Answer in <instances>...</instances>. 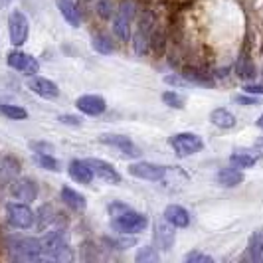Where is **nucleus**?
Segmentation results:
<instances>
[{
	"label": "nucleus",
	"instance_id": "nucleus-1",
	"mask_svg": "<svg viewBox=\"0 0 263 263\" xmlns=\"http://www.w3.org/2000/svg\"><path fill=\"white\" fill-rule=\"evenodd\" d=\"M73 253L67 246V236L64 230L52 232L42 239V259H53V261H69Z\"/></svg>",
	"mask_w": 263,
	"mask_h": 263
},
{
	"label": "nucleus",
	"instance_id": "nucleus-2",
	"mask_svg": "<svg viewBox=\"0 0 263 263\" xmlns=\"http://www.w3.org/2000/svg\"><path fill=\"white\" fill-rule=\"evenodd\" d=\"M10 253L20 261H38L42 259V241L36 237H16L10 241Z\"/></svg>",
	"mask_w": 263,
	"mask_h": 263
},
{
	"label": "nucleus",
	"instance_id": "nucleus-3",
	"mask_svg": "<svg viewBox=\"0 0 263 263\" xmlns=\"http://www.w3.org/2000/svg\"><path fill=\"white\" fill-rule=\"evenodd\" d=\"M111 226L119 234H141L148 226V220H146V216L139 214V212L125 210L113 218Z\"/></svg>",
	"mask_w": 263,
	"mask_h": 263
},
{
	"label": "nucleus",
	"instance_id": "nucleus-4",
	"mask_svg": "<svg viewBox=\"0 0 263 263\" xmlns=\"http://www.w3.org/2000/svg\"><path fill=\"white\" fill-rule=\"evenodd\" d=\"M171 145L178 157H192L204 148V141L194 133H178L171 139Z\"/></svg>",
	"mask_w": 263,
	"mask_h": 263
},
{
	"label": "nucleus",
	"instance_id": "nucleus-5",
	"mask_svg": "<svg viewBox=\"0 0 263 263\" xmlns=\"http://www.w3.org/2000/svg\"><path fill=\"white\" fill-rule=\"evenodd\" d=\"M8 32H10V42L14 46L26 44L28 34H30V24H28V18L20 10H12L8 16Z\"/></svg>",
	"mask_w": 263,
	"mask_h": 263
},
{
	"label": "nucleus",
	"instance_id": "nucleus-6",
	"mask_svg": "<svg viewBox=\"0 0 263 263\" xmlns=\"http://www.w3.org/2000/svg\"><path fill=\"white\" fill-rule=\"evenodd\" d=\"M6 218L10 226L18 228V230H28L34 224V212L28 208L26 204H18V202H10L6 206Z\"/></svg>",
	"mask_w": 263,
	"mask_h": 263
},
{
	"label": "nucleus",
	"instance_id": "nucleus-7",
	"mask_svg": "<svg viewBox=\"0 0 263 263\" xmlns=\"http://www.w3.org/2000/svg\"><path fill=\"white\" fill-rule=\"evenodd\" d=\"M129 174L137 176V178H143V180H151V182H157L160 178L166 176V168L162 164H155V162H135L129 166Z\"/></svg>",
	"mask_w": 263,
	"mask_h": 263
},
{
	"label": "nucleus",
	"instance_id": "nucleus-8",
	"mask_svg": "<svg viewBox=\"0 0 263 263\" xmlns=\"http://www.w3.org/2000/svg\"><path fill=\"white\" fill-rule=\"evenodd\" d=\"M6 62H8V66L12 67V69L22 71V73H26V76H34V73H38V69H40L38 60L24 52H10L8 58H6Z\"/></svg>",
	"mask_w": 263,
	"mask_h": 263
},
{
	"label": "nucleus",
	"instance_id": "nucleus-9",
	"mask_svg": "<svg viewBox=\"0 0 263 263\" xmlns=\"http://www.w3.org/2000/svg\"><path fill=\"white\" fill-rule=\"evenodd\" d=\"M131 18H133V2H123L119 8L117 16L113 20V30L117 34V38H121L123 42H127L131 36Z\"/></svg>",
	"mask_w": 263,
	"mask_h": 263
},
{
	"label": "nucleus",
	"instance_id": "nucleus-10",
	"mask_svg": "<svg viewBox=\"0 0 263 263\" xmlns=\"http://www.w3.org/2000/svg\"><path fill=\"white\" fill-rule=\"evenodd\" d=\"M85 162L89 164V168L93 171V174L99 176L101 180H105L109 184H119V182H121V174L115 171L113 164H109L105 160H99V158H89V160H85Z\"/></svg>",
	"mask_w": 263,
	"mask_h": 263
},
{
	"label": "nucleus",
	"instance_id": "nucleus-11",
	"mask_svg": "<svg viewBox=\"0 0 263 263\" xmlns=\"http://www.w3.org/2000/svg\"><path fill=\"white\" fill-rule=\"evenodd\" d=\"M99 141H101V143H107V145H111V146H115V148H119L125 157L137 158L139 155H141L139 146L135 145L129 137H121V135H103Z\"/></svg>",
	"mask_w": 263,
	"mask_h": 263
},
{
	"label": "nucleus",
	"instance_id": "nucleus-12",
	"mask_svg": "<svg viewBox=\"0 0 263 263\" xmlns=\"http://www.w3.org/2000/svg\"><path fill=\"white\" fill-rule=\"evenodd\" d=\"M76 107H78L81 113L89 115V117H95V115H101L107 109L105 99L99 97V95H81L76 101Z\"/></svg>",
	"mask_w": 263,
	"mask_h": 263
},
{
	"label": "nucleus",
	"instance_id": "nucleus-13",
	"mask_svg": "<svg viewBox=\"0 0 263 263\" xmlns=\"http://www.w3.org/2000/svg\"><path fill=\"white\" fill-rule=\"evenodd\" d=\"M28 87L36 93V95L44 97V99H55V97L60 95L58 85L46 78H32L28 81Z\"/></svg>",
	"mask_w": 263,
	"mask_h": 263
},
{
	"label": "nucleus",
	"instance_id": "nucleus-14",
	"mask_svg": "<svg viewBox=\"0 0 263 263\" xmlns=\"http://www.w3.org/2000/svg\"><path fill=\"white\" fill-rule=\"evenodd\" d=\"M12 194L14 198H18L22 202H34L38 198V186H36L34 180H30V178H22V180L14 182Z\"/></svg>",
	"mask_w": 263,
	"mask_h": 263
},
{
	"label": "nucleus",
	"instance_id": "nucleus-15",
	"mask_svg": "<svg viewBox=\"0 0 263 263\" xmlns=\"http://www.w3.org/2000/svg\"><path fill=\"white\" fill-rule=\"evenodd\" d=\"M164 220L171 226H174V228H188V224H190V214L182 206L171 204V206L164 208Z\"/></svg>",
	"mask_w": 263,
	"mask_h": 263
},
{
	"label": "nucleus",
	"instance_id": "nucleus-16",
	"mask_svg": "<svg viewBox=\"0 0 263 263\" xmlns=\"http://www.w3.org/2000/svg\"><path fill=\"white\" fill-rule=\"evenodd\" d=\"M69 176L73 180H78L79 184H91L93 171L85 160H71L69 162Z\"/></svg>",
	"mask_w": 263,
	"mask_h": 263
},
{
	"label": "nucleus",
	"instance_id": "nucleus-17",
	"mask_svg": "<svg viewBox=\"0 0 263 263\" xmlns=\"http://www.w3.org/2000/svg\"><path fill=\"white\" fill-rule=\"evenodd\" d=\"M210 121L214 125H218L220 129H232L236 125V115L232 111H228L226 107H218L210 113Z\"/></svg>",
	"mask_w": 263,
	"mask_h": 263
},
{
	"label": "nucleus",
	"instance_id": "nucleus-18",
	"mask_svg": "<svg viewBox=\"0 0 263 263\" xmlns=\"http://www.w3.org/2000/svg\"><path fill=\"white\" fill-rule=\"evenodd\" d=\"M58 8L62 10V16L66 18L67 24H71L73 28L81 24V16H79V10L73 4V0H58Z\"/></svg>",
	"mask_w": 263,
	"mask_h": 263
},
{
	"label": "nucleus",
	"instance_id": "nucleus-19",
	"mask_svg": "<svg viewBox=\"0 0 263 263\" xmlns=\"http://www.w3.org/2000/svg\"><path fill=\"white\" fill-rule=\"evenodd\" d=\"M218 182L224 186H237L243 182V174L237 171V168H222L218 172Z\"/></svg>",
	"mask_w": 263,
	"mask_h": 263
},
{
	"label": "nucleus",
	"instance_id": "nucleus-20",
	"mask_svg": "<svg viewBox=\"0 0 263 263\" xmlns=\"http://www.w3.org/2000/svg\"><path fill=\"white\" fill-rule=\"evenodd\" d=\"M62 200L66 202L69 208H73V210H83L85 208V198L81 196L79 192H76L73 188H64L62 190Z\"/></svg>",
	"mask_w": 263,
	"mask_h": 263
},
{
	"label": "nucleus",
	"instance_id": "nucleus-21",
	"mask_svg": "<svg viewBox=\"0 0 263 263\" xmlns=\"http://www.w3.org/2000/svg\"><path fill=\"white\" fill-rule=\"evenodd\" d=\"M146 44H148V20H143V24L139 28V32L135 34V52L145 53Z\"/></svg>",
	"mask_w": 263,
	"mask_h": 263
},
{
	"label": "nucleus",
	"instance_id": "nucleus-22",
	"mask_svg": "<svg viewBox=\"0 0 263 263\" xmlns=\"http://www.w3.org/2000/svg\"><path fill=\"white\" fill-rule=\"evenodd\" d=\"M250 255L253 261L263 259V232H255L250 239Z\"/></svg>",
	"mask_w": 263,
	"mask_h": 263
},
{
	"label": "nucleus",
	"instance_id": "nucleus-23",
	"mask_svg": "<svg viewBox=\"0 0 263 263\" xmlns=\"http://www.w3.org/2000/svg\"><path fill=\"white\" fill-rule=\"evenodd\" d=\"M157 239H158V243L162 246V250H171L172 241H174V234H172V230L166 224H158Z\"/></svg>",
	"mask_w": 263,
	"mask_h": 263
},
{
	"label": "nucleus",
	"instance_id": "nucleus-24",
	"mask_svg": "<svg viewBox=\"0 0 263 263\" xmlns=\"http://www.w3.org/2000/svg\"><path fill=\"white\" fill-rule=\"evenodd\" d=\"M230 162L236 168H251L255 164V157H251L248 153H236V155L230 157Z\"/></svg>",
	"mask_w": 263,
	"mask_h": 263
},
{
	"label": "nucleus",
	"instance_id": "nucleus-25",
	"mask_svg": "<svg viewBox=\"0 0 263 263\" xmlns=\"http://www.w3.org/2000/svg\"><path fill=\"white\" fill-rule=\"evenodd\" d=\"M34 160L38 162L42 168H46V171H52V172L60 171V168H58V160H55L52 155H48V153H44V155H42V153H36V155H34Z\"/></svg>",
	"mask_w": 263,
	"mask_h": 263
},
{
	"label": "nucleus",
	"instance_id": "nucleus-26",
	"mask_svg": "<svg viewBox=\"0 0 263 263\" xmlns=\"http://www.w3.org/2000/svg\"><path fill=\"white\" fill-rule=\"evenodd\" d=\"M0 113L10 119H16V121L28 117L26 109H22V107H18V105H4V103H0Z\"/></svg>",
	"mask_w": 263,
	"mask_h": 263
},
{
	"label": "nucleus",
	"instance_id": "nucleus-27",
	"mask_svg": "<svg viewBox=\"0 0 263 263\" xmlns=\"http://www.w3.org/2000/svg\"><path fill=\"white\" fill-rule=\"evenodd\" d=\"M93 48H95V50H97L99 53H111V52H113V46H111V42H109L105 36H101V34L93 36Z\"/></svg>",
	"mask_w": 263,
	"mask_h": 263
},
{
	"label": "nucleus",
	"instance_id": "nucleus-28",
	"mask_svg": "<svg viewBox=\"0 0 263 263\" xmlns=\"http://www.w3.org/2000/svg\"><path fill=\"white\" fill-rule=\"evenodd\" d=\"M162 101H164L166 105L174 107V109H182V107H184V99H182L178 93H174V91L162 93Z\"/></svg>",
	"mask_w": 263,
	"mask_h": 263
},
{
	"label": "nucleus",
	"instance_id": "nucleus-29",
	"mask_svg": "<svg viewBox=\"0 0 263 263\" xmlns=\"http://www.w3.org/2000/svg\"><path fill=\"white\" fill-rule=\"evenodd\" d=\"M137 261H157V253L151 246H145L137 253Z\"/></svg>",
	"mask_w": 263,
	"mask_h": 263
},
{
	"label": "nucleus",
	"instance_id": "nucleus-30",
	"mask_svg": "<svg viewBox=\"0 0 263 263\" xmlns=\"http://www.w3.org/2000/svg\"><path fill=\"white\" fill-rule=\"evenodd\" d=\"M186 261L188 263H212L210 255H206V253H200V251H192V253H188L186 255Z\"/></svg>",
	"mask_w": 263,
	"mask_h": 263
},
{
	"label": "nucleus",
	"instance_id": "nucleus-31",
	"mask_svg": "<svg viewBox=\"0 0 263 263\" xmlns=\"http://www.w3.org/2000/svg\"><path fill=\"white\" fill-rule=\"evenodd\" d=\"M60 121H62V123H66V125H73V127H79V125H81V119L73 117V115H62Z\"/></svg>",
	"mask_w": 263,
	"mask_h": 263
},
{
	"label": "nucleus",
	"instance_id": "nucleus-32",
	"mask_svg": "<svg viewBox=\"0 0 263 263\" xmlns=\"http://www.w3.org/2000/svg\"><path fill=\"white\" fill-rule=\"evenodd\" d=\"M246 93H255V95H263V85H255V83H248L243 87Z\"/></svg>",
	"mask_w": 263,
	"mask_h": 263
},
{
	"label": "nucleus",
	"instance_id": "nucleus-33",
	"mask_svg": "<svg viewBox=\"0 0 263 263\" xmlns=\"http://www.w3.org/2000/svg\"><path fill=\"white\" fill-rule=\"evenodd\" d=\"M236 101L243 105H257V99H251V97H236Z\"/></svg>",
	"mask_w": 263,
	"mask_h": 263
},
{
	"label": "nucleus",
	"instance_id": "nucleus-34",
	"mask_svg": "<svg viewBox=\"0 0 263 263\" xmlns=\"http://www.w3.org/2000/svg\"><path fill=\"white\" fill-rule=\"evenodd\" d=\"M99 14L105 16V18L111 16V12H109V4H107V2H101V4H99Z\"/></svg>",
	"mask_w": 263,
	"mask_h": 263
},
{
	"label": "nucleus",
	"instance_id": "nucleus-35",
	"mask_svg": "<svg viewBox=\"0 0 263 263\" xmlns=\"http://www.w3.org/2000/svg\"><path fill=\"white\" fill-rule=\"evenodd\" d=\"M164 81H166V83H171V85H186V81L184 79H178V78H164Z\"/></svg>",
	"mask_w": 263,
	"mask_h": 263
},
{
	"label": "nucleus",
	"instance_id": "nucleus-36",
	"mask_svg": "<svg viewBox=\"0 0 263 263\" xmlns=\"http://www.w3.org/2000/svg\"><path fill=\"white\" fill-rule=\"evenodd\" d=\"M257 127H259V129H263V115L257 119Z\"/></svg>",
	"mask_w": 263,
	"mask_h": 263
},
{
	"label": "nucleus",
	"instance_id": "nucleus-37",
	"mask_svg": "<svg viewBox=\"0 0 263 263\" xmlns=\"http://www.w3.org/2000/svg\"><path fill=\"white\" fill-rule=\"evenodd\" d=\"M2 2H4V4H6V2H10V0H2Z\"/></svg>",
	"mask_w": 263,
	"mask_h": 263
}]
</instances>
